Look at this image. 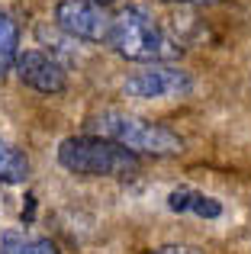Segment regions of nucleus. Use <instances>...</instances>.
Here are the masks:
<instances>
[{
	"mask_svg": "<svg viewBox=\"0 0 251 254\" xmlns=\"http://www.w3.org/2000/svg\"><path fill=\"white\" fill-rule=\"evenodd\" d=\"M110 45L113 52L126 62H138V64H168L177 62L184 55L181 42L171 32H164V26L151 16L148 6H123L110 23Z\"/></svg>",
	"mask_w": 251,
	"mask_h": 254,
	"instance_id": "obj_1",
	"label": "nucleus"
},
{
	"mask_svg": "<svg viewBox=\"0 0 251 254\" xmlns=\"http://www.w3.org/2000/svg\"><path fill=\"white\" fill-rule=\"evenodd\" d=\"M87 135H100L110 142L129 148L132 155H151V158H171L181 155L184 142L181 135L168 129L161 123H151V119L132 116V113H120V110H103L97 116L87 119Z\"/></svg>",
	"mask_w": 251,
	"mask_h": 254,
	"instance_id": "obj_2",
	"label": "nucleus"
},
{
	"mask_svg": "<svg viewBox=\"0 0 251 254\" xmlns=\"http://www.w3.org/2000/svg\"><path fill=\"white\" fill-rule=\"evenodd\" d=\"M58 164L81 177H126L138 171V155L100 135H71L58 145Z\"/></svg>",
	"mask_w": 251,
	"mask_h": 254,
	"instance_id": "obj_3",
	"label": "nucleus"
},
{
	"mask_svg": "<svg viewBox=\"0 0 251 254\" xmlns=\"http://www.w3.org/2000/svg\"><path fill=\"white\" fill-rule=\"evenodd\" d=\"M193 90V77L171 64H148L145 71H135L123 81V93L132 100H168V97H187Z\"/></svg>",
	"mask_w": 251,
	"mask_h": 254,
	"instance_id": "obj_4",
	"label": "nucleus"
},
{
	"mask_svg": "<svg viewBox=\"0 0 251 254\" xmlns=\"http://www.w3.org/2000/svg\"><path fill=\"white\" fill-rule=\"evenodd\" d=\"M55 23H58V29H64L71 39H84V42H107L113 16H110L103 6L90 3V0H58Z\"/></svg>",
	"mask_w": 251,
	"mask_h": 254,
	"instance_id": "obj_5",
	"label": "nucleus"
},
{
	"mask_svg": "<svg viewBox=\"0 0 251 254\" xmlns=\"http://www.w3.org/2000/svg\"><path fill=\"white\" fill-rule=\"evenodd\" d=\"M16 74L26 87H32L36 93H45V97H55V93H64L68 87V71L58 62L55 55H45V52L26 49L16 55Z\"/></svg>",
	"mask_w": 251,
	"mask_h": 254,
	"instance_id": "obj_6",
	"label": "nucleus"
},
{
	"mask_svg": "<svg viewBox=\"0 0 251 254\" xmlns=\"http://www.w3.org/2000/svg\"><path fill=\"white\" fill-rule=\"evenodd\" d=\"M168 209L171 212H193L200 219H219L222 216V203L216 196H206L200 190H190V187H177L168 193Z\"/></svg>",
	"mask_w": 251,
	"mask_h": 254,
	"instance_id": "obj_7",
	"label": "nucleus"
},
{
	"mask_svg": "<svg viewBox=\"0 0 251 254\" xmlns=\"http://www.w3.org/2000/svg\"><path fill=\"white\" fill-rule=\"evenodd\" d=\"M16 55H19V26H16V19L0 6V77H3L6 71H13Z\"/></svg>",
	"mask_w": 251,
	"mask_h": 254,
	"instance_id": "obj_8",
	"label": "nucleus"
},
{
	"mask_svg": "<svg viewBox=\"0 0 251 254\" xmlns=\"http://www.w3.org/2000/svg\"><path fill=\"white\" fill-rule=\"evenodd\" d=\"M26 174H29V158L0 138V184H23Z\"/></svg>",
	"mask_w": 251,
	"mask_h": 254,
	"instance_id": "obj_9",
	"label": "nucleus"
},
{
	"mask_svg": "<svg viewBox=\"0 0 251 254\" xmlns=\"http://www.w3.org/2000/svg\"><path fill=\"white\" fill-rule=\"evenodd\" d=\"M19 254H58V248L49 238H26V245H23Z\"/></svg>",
	"mask_w": 251,
	"mask_h": 254,
	"instance_id": "obj_10",
	"label": "nucleus"
},
{
	"mask_svg": "<svg viewBox=\"0 0 251 254\" xmlns=\"http://www.w3.org/2000/svg\"><path fill=\"white\" fill-rule=\"evenodd\" d=\"M151 254H203V251L193 248V245H161V248H155Z\"/></svg>",
	"mask_w": 251,
	"mask_h": 254,
	"instance_id": "obj_11",
	"label": "nucleus"
},
{
	"mask_svg": "<svg viewBox=\"0 0 251 254\" xmlns=\"http://www.w3.org/2000/svg\"><path fill=\"white\" fill-rule=\"evenodd\" d=\"M164 3H184V6H216L222 0H164Z\"/></svg>",
	"mask_w": 251,
	"mask_h": 254,
	"instance_id": "obj_12",
	"label": "nucleus"
},
{
	"mask_svg": "<svg viewBox=\"0 0 251 254\" xmlns=\"http://www.w3.org/2000/svg\"><path fill=\"white\" fill-rule=\"evenodd\" d=\"M90 3H97V6H103V10H107L110 3H120V0H90Z\"/></svg>",
	"mask_w": 251,
	"mask_h": 254,
	"instance_id": "obj_13",
	"label": "nucleus"
},
{
	"mask_svg": "<svg viewBox=\"0 0 251 254\" xmlns=\"http://www.w3.org/2000/svg\"><path fill=\"white\" fill-rule=\"evenodd\" d=\"M0 254H6V251H3V245H0Z\"/></svg>",
	"mask_w": 251,
	"mask_h": 254,
	"instance_id": "obj_14",
	"label": "nucleus"
}]
</instances>
